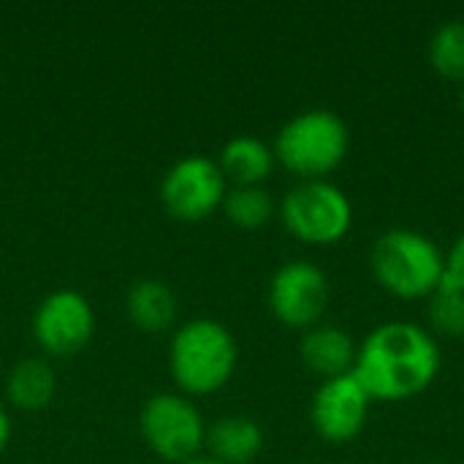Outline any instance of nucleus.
Instances as JSON below:
<instances>
[{
	"instance_id": "17",
	"label": "nucleus",
	"mask_w": 464,
	"mask_h": 464,
	"mask_svg": "<svg viewBox=\"0 0 464 464\" xmlns=\"http://www.w3.org/2000/svg\"><path fill=\"white\" fill-rule=\"evenodd\" d=\"M275 209H277L275 198L264 185L228 188L226 201H223V212H226L228 223H234L237 228H245V231L264 228L275 218Z\"/></svg>"
},
{
	"instance_id": "18",
	"label": "nucleus",
	"mask_w": 464,
	"mask_h": 464,
	"mask_svg": "<svg viewBox=\"0 0 464 464\" xmlns=\"http://www.w3.org/2000/svg\"><path fill=\"white\" fill-rule=\"evenodd\" d=\"M427 321H430V332L435 337H464V294L451 288V285H440L430 299H427Z\"/></svg>"
},
{
	"instance_id": "19",
	"label": "nucleus",
	"mask_w": 464,
	"mask_h": 464,
	"mask_svg": "<svg viewBox=\"0 0 464 464\" xmlns=\"http://www.w3.org/2000/svg\"><path fill=\"white\" fill-rule=\"evenodd\" d=\"M443 283L464 294V234H459L454 239V245L446 253V277H443Z\"/></svg>"
},
{
	"instance_id": "13",
	"label": "nucleus",
	"mask_w": 464,
	"mask_h": 464,
	"mask_svg": "<svg viewBox=\"0 0 464 464\" xmlns=\"http://www.w3.org/2000/svg\"><path fill=\"white\" fill-rule=\"evenodd\" d=\"M218 166L231 188H253L272 177L277 158L266 141L256 136H234L223 144Z\"/></svg>"
},
{
	"instance_id": "7",
	"label": "nucleus",
	"mask_w": 464,
	"mask_h": 464,
	"mask_svg": "<svg viewBox=\"0 0 464 464\" xmlns=\"http://www.w3.org/2000/svg\"><path fill=\"white\" fill-rule=\"evenodd\" d=\"M329 296L332 288L326 272L304 258H294L277 266L266 291L275 321L296 332H307L321 324Z\"/></svg>"
},
{
	"instance_id": "12",
	"label": "nucleus",
	"mask_w": 464,
	"mask_h": 464,
	"mask_svg": "<svg viewBox=\"0 0 464 464\" xmlns=\"http://www.w3.org/2000/svg\"><path fill=\"white\" fill-rule=\"evenodd\" d=\"M204 449L220 464H250L264 449V430L250 416H223L207 427Z\"/></svg>"
},
{
	"instance_id": "22",
	"label": "nucleus",
	"mask_w": 464,
	"mask_h": 464,
	"mask_svg": "<svg viewBox=\"0 0 464 464\" xmlns=\"http://www.w3.org/2000/svg\"><path fill=\"white\" fill-rule=\"evenodd\" d=\"M459 109H462V111H464V84H462V87H459Z\"/></svg>"
},
{
	"instance_id": "1",
	"label": "nucleus",
	"mask_w": 464,
	"mask_h": 464,
	"mask_svg": "<svg viewBox=\"0 0 464 464\" xmlns=\"http://www.w3.org/2000/svg\"><path fill=\"white\" fill-rule=\"evenodd\" d=\"M440 367L443 351L427 326L386 321L362 340L353 375L372 402H408L438 381Z\"/></svg>"
},
{
	"instance_id": "5",
	"label": "nucleus",
	"mask_w": 464,
	"mask_h": 464,
	"mask_svg": "<svg viewBox=\"0 0 464 464\" xmlns=\"http://www.w3.org/2000/svg\"><path fill=\"white\" fill-rule=\"evenodd\" d=\"M285 231L302 245L332 247L353 228V204L348 193L329 179L296 182L280 201Z\"/></svg>"
},
{
	"instance_id": "16",
	"label": "nucleus",
	"mask_w": 464,
	"mask_h": 464,
	"mask_svg": "<svg viewBox=\"0 0 464 464\" xmlns=\"http://www.w3.org/2000/svg\"><path fill=\"white\" fill-rule=\"evenodd\" d=\"M430 65L440 79L464 84V19H449L435 27L430 46Z\"/></svg>"
},
{
	"instance_id": "9",
	"label": "nucleus",
	"mask_w": 464,
	"mask_h": 464,
	"mask_svg": "<svg viewBox=\"0 0 464 464\" xmlns=\"http://www.w3.org/2000/svg\"><path fill=\"white\" fill-rule=\"evenodd\" d=\"M95 313L84 294L63 288L41 299L33 313V337L49 356H73L90 345Z\"/></svg>"
},
{
	"instance_id": "10",
	"label": "nucleus",
	"mask_w": 464,
	"mask_h": 464,
	"mask_svg": "<svg viewBox=\"0 0 464 464\" xmlns=\"http://www.w3.org/2000/svg\"><path fill=\"white\" fill-rule=\"evenodd\" d=\"M370 394L353 372L321 381L310 402V424L321 440L345 446L356 440L370 419Z\"/></svg>"
},
{
	"instance_id": "21",
	"label": "nucleus",
	"mask_w": 464,
	"mask_h": 464,
	"mask_svg": "<svg viewBox=\"0 0 464 464\" xmlns=\"http://www.w3.org/2000/svg\"><path fill=\"white\" fill-rule=\"evenodd\" d=\"M182 464H220V462H215L212 457H201V454H198V457H193V459H188V462H182Z\"/></svg>"
},
{
	"instance_id": "4",
	"label": "nucleus",
	"mask_w": 464,
	"mask_h": 464,
	"mask_svg": "<svg viewBox=\"0 0 464 464\" xmlns=\"http://www.w3.org/2000/svg\"><path fill=\"white\" fill-rule=\"evenodd\" d=\"M272 150L277 163L299 182L326 179L348 158L351 130L332 109H304L280 125Z\"/></svg>"
},
{
	"instance_id": "15",
	"label": "nucleus",
	"mask_w": 464,
	"mask_h": 464,
	"mask_svg": "<svg viewBox=\"0 0 464 464\" xmlns=\"http://www.w3.org/2000/svg\"><path fill=\"white\" fill-rule=\"evenodd\" d=\"M54 389H57L54 370L44 359H22L5 381L8 402L22 413L44 411L52 402Z\"/></svg>"
},
{
	"instance_id": "14",
	"label": "nucleus",
	"mask_w": 464,
	"mask_h": 464,
	"mask_svg": "<svg viewBox=\"0 0 464 464\" xmlns=\"http://www.w3.org/2000/svg\"><path fill=\"white\" fill-rule=\"evenodd\" d=\"M125 313L136 329L160 334L177 321V296L160 280H139L125 296Z\"/></svg>"
},
{
	"instance_id": "8",
	"label": "nucleus",
	"mask_w": 464,
	"mask_h": 464,
	"mask_svg": "<svg viewBox=\"0 0 464 464\" xmlns=\"http://www.w3.org/2000/svg\"><path fill=\"white\" fill-rule=\"evenodd\" d=\"M228 182L218 160L207 155H188L177 160L160 182L163 209L182 223L207 220L212 212L223 209Z\"/></svg>"
},
{
	"instance_id": "6",
	"label": "nucleus",
	"mask_w": 464,
	"mask_h": 464,
	"mask_svg": "<svg viewBox=\"0 0 464 464\" xmlns=\"http://www.w3.org/2000/svg\"><path fill=\"white\" fill-rule=\"evenodd\" d=\"M139 430L147 449L163 462L182 464L201 454L207 424L196 402L185 394H155L139 413Z\"/></svg>"
},
{
	"instance_id": "2",
	"label": "nucleus",
	"mask_w": 464,
	"mask_h": 464,
	"mask_svg": "<svg viewBox=\"0 0 464 464\" xmlns=\"http://www.w3.org/2000/svg\"><path fill=\"white\" fill-rule=\"evenodd\" d=\"M375 283L405 302L430 299L446 277V253L424 231L389 228L370 247Z\"/></svg>"
},
{
	"instance_id": "3",
	"label": "nucleus",
	"mask_w": 464,
	"mask_h": 464,
	"mask_svg": "<svg viewBox=\"0 0 464 464\" xmlns=\"http://www.w3.org/2000/svg\"><path fill=\"white\" fill-rule=\"evenodd\" d=\"M239 348L226 324L193 318L182 324L169 345V372L185 397H209L237 372Z\"/></svg>"
},
{
	"instance_id": "11",
	"label": "nucleus",
	"mask_w": 464,
	"mask_h": 464,
	"mask_svg": "<svg viewBox=\"0 0 464 464\" xmlns=\"http://www.w3.org/2000/svg\"><path fill=\"white\" fill-rule=\"evenodd\" d=\"M356 353H359L356 340L337 324H318L302 332V340H299L302 364L321 381L353 372Z\"/></svg>"
},
{
	"instance_id": "20",
	"label": "nucleus",
	"mask_w": 464,
	"mask_h": 464,
	"mask_svg": "<svg viewBox=\"0 0 464 464\" xmlns=\"http://www.w3.org/2000/svg\"><path fill=\"white\" fill-rule=\"evenodd\" d=\"M8 440H11V419H8L5 408L0 405V454L5 451Z\"/></svg>"
}]
</instances>
